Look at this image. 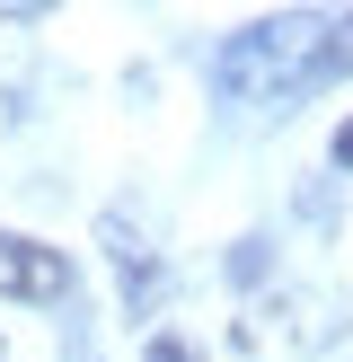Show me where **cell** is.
<instances>
[{
    "instance_id": "1",
    "label": "cell",
    "mask_w": 353,
    "mask_h": 362,
    "mask_svg": "<svg viewBox=\"0 0 353 362\" xmlns=\"http://www.w3.org/2000/svg\"><path fill=\"white\" fill-rule=\"evenodd\" d=\"M62 292H71V257L62 247L0 230V300H62Z\"/></svg>"
},
{
    "instance_id": "2",
    "label": "cell",
    "mask_w": 353,
    "mask_h": 362,
    "mask_svg": "<svg viewBox=\"0 0 353 362\" xmlns=\"http://www.w3.org/2000/svg\"><path fill=\"white\" fill-rule=\"evenodd\" d=\"M106 247H115V265H124V274H133V300H141V310H150V292H159V265H150V247L133 239V221H124V212H115V221H106Z\"/></svg>"
},
{
    "instance_id": "3",
    "label": "cell",
    "mask_w": 353,
    "mask_h": 362,
    "mask_svg": "<svg viewBox=\"0 0 353 362\" xmlns=\"http://www.w3.org/2000/svg\"><path fill=\"white\" fill-rule=\"evenodd\" d=\"M150 362H194V345H176V336H150Z\"/></svg>"
},
{
    "instance_id": "4",
    "label": "cell",
    "mask_w": 353,
    "mask_h": 362,
    "mask_svg": "<svg viewBox=\"0 0 353 362\" xmlns=\"http://www.w3.org/2000/svg\"><path fill=\"white\" fill-rule=\"evenodd\" d=\"M335 168H353V115L335 124Z\"/></svg>"
},
{
    "instance_id": "5",
    "label": "cell",
    "mask_w": 353,
    "mask_h": 362,
    "mask_svg": "<svg viewBox=\"0 0 353 362\" xmlns=\"http://www.w3.org/2000/svg\"><path fill=\"white\" fill-rule=\"evenodd\" d=\"M0 362H9V345H0Z\"/></svg>"
}]
</instances>
